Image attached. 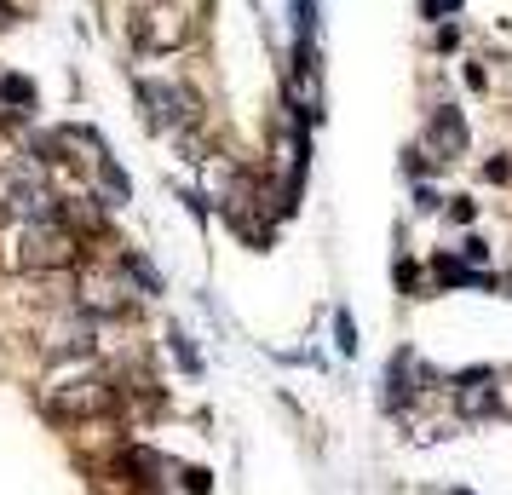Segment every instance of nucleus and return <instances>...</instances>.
I'll return each mask as SVG.
<instances>
[{
    "label": "nucleus",
    "mask_w": 512,
    "mask_h": 495,
    "mask_svg": "<svg viewBox=\"0 0 512 495\" xmlns=\"http://www.w3.org/2000/svg\"><path fill=\"white\" fill-rule=\"evenodd\" d=\"M75 260H81V236H75L64 219L24 225V231H18V248H12V265H18V271H70Z\"/></svg>",
    "instance_id": "1"
},
{
    "label": "nucleus",
    "mask_w": 512,
    "mask_h": 495,
    "mask_svg": "<svg viewBox=\"0 0 512 495\" xmlns=\"http://www.w3.org/2000/svg\"><path fill=\"white\" fill-rule=\"evenodd\" d=\"M110 403H116L110 369H81V375L58 380L47 398H41V409H47L52 421H93V415H104Z\"/></svg>",
    "instance_id": "2"
},
{
    "label": "nucleus",
    "mask_w": 512,
    "mask_h": 495,
    "mask_svg": "<svg viewBox=\"0 0 512 495\" xmlns=\"http://www.w3.org/2000/svg\"><path fill=\"white\" fill-rule=\"evenodd\" d=\"M282 104L294 110V121H300V127L323 121V64H317L311 41H300V47H294V64H288V75H282Z\"/></svg>",
    "instance_id": "3"
},
{
    "label": "nucleus",
    "mask_w": 512,
    "mask_h": 495,
    "mask_svg": "<svg viewBox=\"0 0 512 495\" xmlns=\"http://www.w3.org/2000/svg\"><path fill=\"white\" fill-rule=\"evenodd\" d=\"M0 208L12 213V219H24V225H41V219H64L58 196H52L41 179H12V185L0 190Z\"/></svg>",
    "instance_id": "4"
},
{
    "label": "nucleus",
    "mask_w": 512,
    "mask_h": 495,
    "mask_svg": "<svg viewBox=\"0 0 512 495\" xmlns=\"http://www.w3.org/2000/svg\"><path fill=\"white\" fill-rule=\"evenodd\" d=\"M139 104H144V116H150V127H156V133L179 127V121L196 110V104H190V93L179 87V81H144V87H139Z\"/></svg>",
    "instance_id": "5"
},
{
    "label": "nucleus",
    "mask_w": 512,
    "mask_h": 495,
    "mask_svg": "<svg viewBox=\"0 0 512 495\" xmlns=\"http://www.w3.org/2000/svg\"><path fill=\"white\" fill-rule=\"evenodd\" d=\"M133 41H139L144 52H179L190 41V18H179L173 6H156V12H144L139 18Z\"/></svg>",
    "instance_id": "6"
},
{
    "label": "nucleus",
    "mask_w": 512,
    "mask_h": 495,
    "mask_svg": "<svg viewBox=\"0 0 512 495\" xmlns=\"http://www.w3.org/2000/svg\"><path fill=\"white\" fill-rule=\"evenodd\" d=\"M420 139H426L432 162H455V156H466V116L461 110H432Z\"/></svg>",
    "instance_id": "7"
},
{
    "label": "nucleus",
    "mask_w": 512,
    "mask_h": 495,
    "mask_svg": "<svg viewBox=\"0 0 512 495\" xmlns=\"http://www.w3.org/2000/svg\"><path fill=\"white\" fill-rule=\"evenodd\" d=\"M455 403H461V415H472V421H478V415H495V375H489V369H472V375H461L455 380Z\"/></svg>",
    "instance_id": "8"
},
{
    "label": "nucleus",
    "mask_w": 512,
    "mask_h": 495,
    "mask_svg": "<svg viewBox=\"0 0 512 495\" xmlns=\"http://www.w3.org/2000/svg\"><path fill=\"white\" fill-rule=\"evenodd\" d=\"M133 306V294H127V283H116V277H98V283H87V294H81V311H98V317H116V311Z\"/></svg>",
    "instance_id": "9"
},
{
    "label": "nucleus",
    "mask_w": 512,
    "mask_h": 495,
    "mask_svg": "<svg viewBox=\"0 0 512 495\" xmlns=\"http://www.w3.org/2000/svg\"><path fill=\"white\" fill-rule=\"evenodd\" d=\"M47 352L52 357H87L93 352V323H58V329H47Z\"/></svg>",
    "instance_id": "10"
},
{
    "label": "nucleus",
    "mask_w": 512,
    "mask_h": 495,
    "mask_svg": "<svg viewBox=\"0 0 512 495\" xmlns=\"http://www.w3.org/2000/svg\"><path fill=\"white\" fill-rule=\"evenodd\" d=\"M98 179H104V190H110V202H127V196H133V185H127V173L116 167V156H110V150L98 156Z\"/></svg>",
    "instance_id": "11"
},
{
    "label": "nucleus",
    "mask_w": 512,
    "mask_h": 495,
    "mask_svg": "<svg viewBox=\"0 0 512 495\" xmlns=\"http://www.w3.org/2000/svg\"><path fill=\"white\" fill-rule=\"evenodd\" d=\"M121 271H127V277H133L144 294H162V277H156V265L144 260V254H127V260H121Z\"/></svg>",
    "instance_id": "12"
},
{
    "label": "nucleus",
    "mask_w": 512,
    "mask_h": 495,
    "mask_svg": "<svg viewBox=\"0 0 512 495\" xmlns=\"http://www.w3.org/2000/svg\"><path fill=\"white\" fill-rule=\"evenodd\" d=\"M173 352H179V363H185L190 375L202 369V357H196V346H190V340H185V329H173Z\"/></svg>",
    "instance_id": "13"
},
{
    "label": "nucleus",
    "mask_w": 512,
    "mask_h": 495,
    "mask_svg": "<svg viewBox=\"0 0 512 495\" xmlns=\"http://www.w3.org/2000/svg\"><path fill=\"white\" fill-rule=\"evenodd\" d=\"M461 0H420V18H455Z\"/></svg>",
    "instance_id": "14"
},
{
    "label": "nucleus",
    "mask_w": 512,
    "mask_h": 495,
    "mask_svg": "<svg viewBox=\"0 0 512 495\" xmlns=\"http://www.w3.org/2000/svg\"><path fill=\"white\" fill-rule=\"evenodd\" d=\"M334 334H340V352H357V329H351V317H346V311H340V317H334Z\"/></svg>",
    "instance_id": "15"
},
{
    "label": "nucleus",
    "mask_w": 512,
    "mask_h": 495,
    "mask_svg": "<svg viewBox=\"0 0 512 495\" xmlns=\"http://www.w3.org/2000/svg\"><path fill=\"white\" fill-rule=\"evenodd\" d=\"M472 213H478V208H472V202H466V196H455V208H449V219H461V225H466V219H472Z\"/></svg>",
    "instance_id": "16"
},
{
    "label": "nucleus",
    "mask_w": 512,
    "mask_h": 495,
    "mask_svg": "<svg viewBox=\"0 0 512 495\" xmlns=\"http://www.w3.org/2000/svg\"><path fill=\"white\" fill-rule=\"evenodd\" d=\"M12 18H18V6H12V0H0V29L12 24Z\"/></svg>",
    "instance_id": "17"
}]
</instances>
